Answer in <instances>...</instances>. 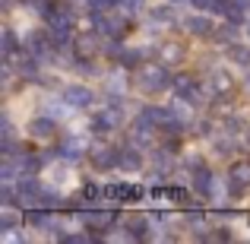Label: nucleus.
I'll list each match as a JSON object with an SVG mask.
<instances>
[{"label": "nucleus", "mask_w": 250, "mask_h": 244, "mask_svg": "<svg viewBox=\"0 0 250 244\" xmlns=\"http://www.w3.org/2000/svg\"><path fill=\"white\" fill-rule=\"evenodd\" d=\"M0 203H3V206H10V203H13V190L6 187V184H3V190H0Z\"/></svg>", "instance_id": "obj_31"}, {"label": "nucleus", "mask_w": 250, "mask_h": 244, "mask_svg": "<svg viewBox=\"0 0 250 244\" xmlns=\"http://www.w3.org/2000/svg\"><path fill=\"white\" fill-rule=\"evenodd\" d=\"M83 222L92 228V232H98V228H111V222H114V213H85L83 216Z\"/></svg>", "instance_id": "obj_7"}, {"label": "nucleus", "mask_w": 250, "mask_h": 244, "mask_svg": "<svg viewBox=\"0 0 250 244\" xmlns=\"http://www.w3.org/2000/svg\"><path fill=\"white\" fill-rule=\"evenodd\" d=\"M3 54H6V57L16 54V35H13V29L3 32Z\"/></svg>", "instance_id": "obj_22"}, {"label": "nucleus", "mask_w": 250, "mask_h": 244, "mask_svg": "<svg viewBox=\"0 0 250 244\" xmlns=\"http://www.w3.org/2000/svg\"><path fill=\"white\" fill-rule=\"evenodd\" d=\"M171 200H174V203H190L187 200V190H177V187L171 190Z\"/></svg>", "instance_id": "obj_30"}, {"label": "nucleus", "mask_w": 250, "mask_h": 244, "mask_svg": "<svg viewBox=\"0 0 250 244\" xmlns=\"http://www.w3.org/2000/svg\"><path fill=\"white\" fill-rule=\"evenodd\" d=\"M104 194L108 197H121V200H136V197H140V190L136 187H127V184H111V187H104Z\"/></svg>", "instance_id": "obj_13"}, {"label": "nucleus", "mask_w": 250, "mask_h": 244, "mask_svg": "<svg viewBox=\"0 0 250 244\" xmlns=\"http://www.w3.org/2000/svg\"><path fill=\"white\" fill-rule=\"evenodd\" d=\"M117 165H121L124 171H140L143 168V159L136 153H121V162H117Z\"/></svg>", "instance_id": "obj_17"}, {"label": "nucleus", "mask_w": 250, "mask_h": 244, "mask_svg": "<svg viewBox=\"0 0 250 244\" xmlns=\"http://www.w3.org/2000/svg\"><path fill=\"white\" fill-rule=\"evenodd\" d=\"M149 222H152V216H130L127 219V232L133 235V238H146Z\"/></svg>", "instance_id": "obj_9"}, {"label": "nucleus", "mask_w": 250, "mask_h": 244, "mask_svg": "<svg viewBox=\"0 0 250 244\" xmlns=\"http://www.w3.org/2000/svg\"><path fill=\"white\" fill-rule=\"evenodd\" d=\"M152 19H159V22H171V19H174V10H171V6H159V10H152Z\"/></svg>", "instance_id": "obj_23"}, {"label": "nucleus", "mask_w": 250, "mask_h": 244, "mask_svg": "<svg viewBox=\"0 0 250 244\" xmlns=\"http://www.w3.org/2000/svg\"><path fill=\"white\" fill-rule=\"evenodd\" d=\"M225 19L228 22H244V0H228V6H225Z\"/></svg>", "instance_id": "obj_12"}, {"label": "nucleus", "mask_w": 250, "mask_h": 244, "mask_svg": "<svg viewBox=\"0 0 250 244\" xmlns=\"http://www.w3.org/2000/svg\"><path fill=\"white\" fill-rule=\"evenodd\" d=\"M168 86H171V73L165 67H149V70L140 73V89L143 92H162V89H168Z\"/></svg>", "instance_id": "obj_1"}, {"label": "nucleus", "mask_w": 250, "mask_h": 244, "mask_svg": "<svg viewBox=\"0 0 250 244\" xmlns=\"http://www.w3.org/2000/svg\"><path fill=\"white\" fill-rule=\"evenodd\" d=\"M200 10H206V13H225V6H228V0H193Z\"/></svg>", "instance_id": "obj_18"}, {"label": "nucleus", "mask_w": 250, "mask_h": 244, "mask_svg": "<svg viewBox=\"0 0 250 244\" xmlns=\"http://www.w3.org/2000/svg\"><path fill=\"white\" fill-rule=\"evenodd\" d=\"M114 111H104V114H95V121H92V127H95V130H111V127H114Z\"/></svg>", "instance_id": "obj_19"}, {"label": "nucleus", "mask_w": 250, "mask_h": 244, "mask_svg": "<svg viewBox=\"0 0 250 244\" xmlns=\"http://www.w3.org/2000/svg\"><path fill=\"white\" fill-rule=\"evenodd\" d=\"M19 200L22 203H42V187H38V181H32V177H22V184H19Z\"/></svg>", "instance_id": "obj_5"}, {"label": "nucleus", "mask_w": 250, "mask_h": 244, "mask_svg": "<svg viewBox=\"0 0 250 244\" xmlns=\"http://www.w3.org/2000/svg\"><path fill=\"white\" fill-rule=\"evenodd\" d=\"M16 222H19V216L10 213V209H3V213H0V232H13Z\"/></svg>", "instance_id": "obj_20"}, {"label": "nucleus", "mask_w": 250, "mask_h": 244, "mask_svg": "<svg viewBox=\"0 0 250 244\" xmlns=\"http://www.w3.org/2000/svg\"><path fill=\"white\" fill-rule=\"evenodd\" d=\"M19 76H22V80H38V70H35V64H22V67H19Z\"/></svg>", "instance_id": "obj_25"}, {"label": "nucleus", "mask_w": 250, "mask_h": 244, "mask_svg": "<svg viewBox=\"0 0 250 244\" xmlns=\"http://www.w3.org/2000/svg\"><path fill=\"white\" fill-rule=\"evenodd\" d=\"M48 42H51V35H44V32H29V35H25V44H29V51H32L35 57L44 54Z\"/></svg>", "instance_id": "obj_10"}, {"label": "nucleus", "mask_w": 250, "mask_h": 244, "mask_svg": "<svg viewBox=\"0 0 250 244\" xmlns=\"http://www.w3.org/2000/svg\"><path fill=\"white\" fill-rule=\"evenodd\" d=\"M174 95H177V98H184L187 105L203 102V89H200V83H196L193 76H177V83H174Z\"/></svg>", "instance_id": "obj_2"}, {"label": "nucleus", "mask_w": 250, "mask_h": 244, "mask_svg": "<svg viewBox=\"0 0 250 244\" xmlns=\"http://www.w3.org/2000/svg\"><path fill=\"white\" fill-rule=\"evenodd\" d=\"M212 83H215V89H219V92L231 89V80H225V73H215V76H212Z\"/></svg>", "instance_id": "obj_27"}, {"label": "nucleus", "mask_w": 250, "mask_h": 244, "mask_svg": "<svg viewBox=\"0 0 250 244\" xmlns=\"http://www.w3.org/2000/svg\"><path fill=\"white\" fill-rule=\"evenodd\" d=\"M190 168H193V190L196 194H209L212 190V171L200 159H190Z\"/></svg>", "instance_id": "obj_3"}, {"label": "nucleus", "mask_w": 250, "mask_h": 244, "mask_svg": "<svg viewBox=\"0 0 250 244\" xmlns=\"http://www.w3.org/2000/svg\"><path fill=\"white\" fill-rule=\"evenodd\" d=\"M42 206H61V194L51 187H42Z\"/></svg>", "instance_id": "obj_21"}, {"label": "nucleus", "mask_w": 250, "mask_h": 244, "mask_svg": "<svg viewBox=\"0 0 250 244\" xmlns=\"http://www.w3.org/2000/svg\"><path fill=\"white\" fill-rule=\"evenodd\" d=\"M247 86H250V76H247Z\"/></svg>", "instance_id": "obj_32"}, {"label": "nucleus", "mask_w": 250, "mask_h": 244, "mask_svg": "<svg viewBox=\"0 0 250 244\" xmlns=\"http://www.w3.org/2000/svg\"><path fill=\"white\" fill-rule=\"evenodd\" d=\"M57 155H63V159H80L83 155V143L80 140H67L61 149H57Z\"/></svg>", "instance_id": "obj_14"}, {"label": "nucleus", "mask_w": 250, "mask_h": 244, "mask_svg": "<svg viewBox=\"0 0 250 244\" xmlns=\"http://www.w3.org/2000/svg\"><path fill=\"white\" fill-rule=\"evenodd\" d=\"M80 51H83V54L95 51V35H83V38H80Z\"/></svg>", "instance_id": "obj_26"}, {"label": "nucleus", "mask_w": 250, "mask_h": 244, "mask_svg": "<svg viewBox=\"0 0 250 244\" xmlns=\"http://www.w3.org/2000/svg\"><path fill=\"white\" fill-rule=\"evenodd\" d=\"M228 57H231L234 64H241V67H247L250 64V48H244V44H231V48H228Z\"/></svg>", "instance_id": "obj_16"}, {"label": "nucleus", "mask_w": 250, "mask_h": 244, "mask_svg": "<svg viewBox=\"0 0 250 244\" xmlns=\"http://www.w3.org/2000/svg\"><path fill=\"white\" fill-rule=\"evenodd\" d=\"M117 3H121L127 13H133V10H140V3H143V0H117Z\"/></svg>", "instance_id": "obj_29"}, {"label": "nucleus", "mask_w": 250, "mask_h": 244, "mask_svg": "<svg viewBox=\"0 0 250 244\" xmlns=\"http://www.w3.org/2000/svg\"><path fill=\"white\" fill-rule=\"evenodd\" d=\"M54 127H57L54 117H35V121H32V127H29V133L38 136V140H44V136L54 133Z\"/></svg>", "instance_id": "obj_8"}, {"label": "nucleus", "mask_w": 250, "mask_h": 244, "mask_svg": "<svg viewBox=\"0 0 250 244\" xmlns=\"http://www.w3.org/2000/svg\"><path fill=\"white\" fill-rule=\"evenodd\" d=\"M187 29L193 32V35H212V22H209V16H190Z\"/></svg>", "instance_id": "obj_11"}, {"label": "nucleus", "mask_w": 250, "mask_h": 244, "mask_svg": "<svg viewBox=\"0 0 250 244\" xmlns=\"http://www.w3.org/2000/svg\"><path fill=\"white\" fill-rule=\"evenodd\" d=\"M219 38H222V42H231V38H234V22H228L225 29H219Z\"/></svg>", "instance_id": "obj_28"}, {"label": "nucleus", "mask_w": 250, "mask_h": 244, "mask_svg": "<svg viewBox=\"0 0 250 244\" xmlns=\"http://www.w3.org/2000/svg\"><path fill=\"white\" fill-rule=\"evenodd\" d=\"M117 0H89V10L92 13H104V10H111Z\"/></svg>", "instance_id": "obj_24"}, {"label": "nucleus", "mask_w": 250, "mask_h": 244, "mask_svg": "<svg viewBox=\"0 0 250 244\" xmlns=\"http://www.w3.org/2000/svg\"><path fill=\"white\" fill-rule=\"evenodd\" d=\"M117 162H121V155H117L114 149H108V146L92 149V165H95V168H114Z\"/></svg>", "instance_id": "obj_6"}, {"label": "nucleus", "mask_w": 250, "mask_h": 244, "mask_svg": "<svg viewBox=\"0 0 250 244\" xmlns=\"http://www.w3.org/2000/svg\"><path fill=\"white\" fill-rule=\"evenodd\" d=\"M228 175H231L238 184H244V187H247V184H250V162H238V165H231V171H228Z\"/></svg>", "instance_id": "obj_15"}, {"label": "nucleus", "mask_w": 250, "mask_h": 244, "mask_svg": "<svg viewBox=\"0 0 250 244\" xmlns=\"http://www.w3.org/2000/svg\"><path fill=\"white\" fill-rule=\"evenodd\" d=\"M92 89H85V86H67L63 89V102L70 105V108H89L92 105Z\"/></svg>", "instance_id": "obj_4"}]
</instances>
